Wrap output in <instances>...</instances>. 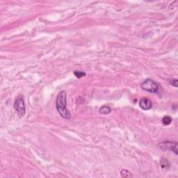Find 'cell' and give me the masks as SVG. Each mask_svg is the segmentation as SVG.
<instances>
[{
  "mask_svg": "<svg viewBox=\"0 0 178 178\" xmlns=\"http://www.w3.org/2000/svg\"><path fill=\"white\" fill-rule=\"evenodd\" d=\"M161 149L164 150H170L173 152L176 155H177V143L172 141H164L159 144Z\"/></svg>",
  "mask_w": 178,
  "mask_h": 178,
  "instance_id": "4",
  "label": "cell"
},
{
  "mask_svg": "<svg viewBox=\"0 0 178 178\" xmlns=\"http://www.w3.org/2000/svg\"><path fill=\"white\" fill-rule=\"evenodd\" d=\"M74 75L78 79H81L82 77H85L86 76V73L83 71H80V70H75L74 71Z\"/></svg>",
  "mask_w": 178,
  "mask_h": 178,
  "instance_id": "9",
  "label": "cell"
},
{
  "mask_svg": "<svg viewBox=\"0 0 178 178\" xmlns=\"http://www.w3.org/2000/svg\"><path fill=\"white\" fill-rule=\"evenodd\" d=\"M141 87L144 91L151 93H156L159 91V85L151 79H147L143 81Z\"/></svg>",
  "mask_w": 178,
  "mask_h": 178,
  "instance_id": "2",
  "label": "cell"
},
{
  "mask_svg": "<svg viewBox=\"0 0 178 178\" xmlns=\"http://www.w3.org/2000/svg\"><path fill=\"white\" fill-rule=\"evenodd\" d=\"M67 93L66 91H62L58 93L56 99V107L57 111L64 119H70V114L67 109Z\"/></svg>",
  "mask_w": 178,
  "mask_h": 178,
  "instance_id": "1",
  "label": "cell"
},
{
  "mask_svg": "<svg viewBox=\"0 0 178 178\" xmlns=\"http://www.w3.org/2000/svg\"><path fill=\"white\" fill-rule=\"evenodd\" d=\"M161 166H162V168H168L170 166V164H169V162L167 159H162L161 160Z\"/></svg>",
  "mask_w": 178,
  "mask_h": 178,
  "instance_id": "10",
  "label": "cell"
},
{
  "mask_svg": "<svg viewBox=\"0 0 178 178\" xmlns=\"http://www.w3.org/2000/svg\"><path fill=\"white\" fill-rule=\"evenodd\" d=\"M99 113L101 114H103V115H106V114H109L111 113V109L109 106H102L99 110Z\"/></svg>",
  "mask_w": 178,
  "mask_h": 178,
  "instance_id": "6",
  "label": "cell"
},
{
  "mask_svg": "<svg viewBox=\"0 0 178 178\" xmlns=\"http://www.w3.org/2000/svg\"><path fill=\"white\" fill-rule=\"evenodd\" d=\"M14 109L20 117H23L26 114V106L22 97H18L14 102Z\"/></svg>",
  "mask_w": 178,
  "mask_h": 178,
  "instance_id": "3",
  "label": "cell"
},
{
  "mask_svg": "<svg viewBox=\"0 0 178 178\" xmlns=\"http://www.w3.org/2000/svg\"><path fill=\"white\" fill-rule=\"evenodd\" d=\"M139 106L144 111H147L152 109V101L149 98L147 97H143L139 101Z\"/></svg>",
  "mask_w": 178,
  "mask_h": 178,
  "instance_id": "5",
  "label": "cell"
},
{
  "mask_svg": "<svg viewBox=\"0 0 178 178\" xmlns=\"http://www.w3.org/2000/svg\"><path fill=\"white\" fill-rule=\"evenodd\" d=\"M172 122V118L169 116H165L162 119V122L165 125H168Z\"/></svg>",
  "mask_w": 178,
  "mask_h": 178,
  "instance_id": "8",
  "label": "cell"
},
{
  "mask_svg": "<svg viewBox=\"0 0 178 178\" xmlns=\"http://www.w3.org/2000/svg\"><path fill=\"white\" fill-rule=\"evenodd\" d=\"M120 175L121 176L123 177H132L133 175L132 174V173L128 170L126 169H123L120 171Z\"/></svg>",
  "mask_w": 178,
  "mask_h": 178,
  "instance_id": "7",
  "label": "cell"
},
{
  "mask_svg": "<svg viewBox=\"0 0 178 178\" xmlns=\"http://www.w3.org/2000/svg\"><path fill=\"white\" fill-rule=\"evenodd\" d=\"M169 83L170 84V85L174 86V87H177V79H170L169 81Z\"/></svg>",
  "mask_w": 178,
  "mask_h": 178,
  "instance_id": "11",
  "label": "cell"
}]
</instances>
